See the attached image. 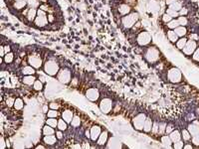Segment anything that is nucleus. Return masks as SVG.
<instances>
[{"label": "nucleus", "mask_w": 199, "mask_h": 149, "mask_svg": "<svg viewBox=\"0 0 199 149\" xmlns=\"http://www.w3.org/2000/svg\"><path fill=\"white\" fill-rule=\"evenodd\" d=\"M43 70L47 75L51 76V77H55L60 71V65L55 59H49L43 65Z\"/></svg>", "instance_id": "obj_1"}, {"label": "nucleus", "mask_w": 199, "mask_h": 149, "mask_svg": "<svg viewBox=\"0 0 199 149\" xmlns=\"http://www.w3.org/2000/svg\"><path fill=\"white\" fill-rule=\"evenodd\" d=\"M144 58L148 63L150 64H154L159 60L160 58V52L156 47H148V49L144 51Z\"/></svg>", "instance_id": "obj_2"}, {"label": "nucleus", "mask_w": 199, "mask_h": 149, "mask_svg": "<svg viewBox=\"0 0 199 149\" xmlns=\"http://www.w3.org/2000/svg\"><path fill=\"white\" fill-rule=\"evenodd\" d=\"M138 21V14L135 12L129 13V14L123 16L122 18V24L125 29H131Z\"/></svg>", "instance_id": "obj_3"}, {"label": "nucleus", "mask_w": 199, "mask_h": 149, "mask_svg": "<svg viewBox=\"0 0 199 149\" xmlns=\"http://www.w3.org/2000/svg\"><path fill=\"white\" fill-rule=\"evenodd\" d=\"M48 23L49 21H48L47 12L39 8L37 11V17H36L35 21H34V24L37 26L38 28H44L48 25Z\"/></svg>", "instance_id": "obj_4"}, {"label": "nucleus", "mask_w": 199, "mask_h": 149, "mask_svg": "<svg viewBox=\"0 0 199 149\" xmlns=\"http://www.w3.org/2000/svg\"><path fill=\"white\" fill-rule=\"evenodd\" d=\"M167 79L170 83L172 84H178L182 81V74L180 70L177 68H171L167 72Z\"/></svg>", "instance_id": "obj_5"}, {"label": "nucleus", "mask_w": 199, "mask_h": 149, "mask_svg": "<svg viewBox=\"0 0 199 149\" xmlns=\"http://www.w3.org/2000/svg\"><path fill=\"white\" fill-rule=\"evenodd\" d=\"M27 62L30 66H32L35 69H40L43 65L42 57H41V56L37 53L29 54V56H28V58H27Z\"/></svg>", "instance_id": "obj_6"}, {"label": "nucleus", "mask_w": 199, "mask_h": 149, "mask_svg": "<svg viewBox=\"0 0 199 149\" xmlns=\"http://www.w3.org/2000/svg\"><path fill=\"white\" fill-rule=\"evenodd\" d=\"M57 79L60 83L64 84V85H67L71 82L72 80V74H71V71L69 70L68 68H63L60 69L59 73L57 75Z\"/></svg>", "instance_id": "obj_7"}, {"label": "nucleus", "mask_w": 199, "mask_h": 149, "mask_svg": "<svg viewBox=\"0 0 199 149\" xmlns=\"http://www.w3.org/2000/svg\"><path fill=\"white\" fill-rule=\"evenodd\" d=\"M137 43L140 47L148 46L151 43V35L146 31H141L137 37Z\"/></svg>", "instance_id": "obj_8"}, {"label": "nucleus", "mask_w": 199, "mask_h": 149, "mask_svg": "<svg viewBox=\"0 0 199 149\" xmlns=\"http://www.w3.org/2000/svg\"><path fill=\"white\" fill-rule=\"evenodd\" d=\"M112 105H114L112 100L109 98H105L100 101V109L103 113H110L112 111Z\"/></svg>", "instance_id": "obj_9"}, {"label": "nucleus", "mask_w": 199, "mask_h": 149, "mask_svg": "<svg viewBox=\"0 0 199 149\" xmlns=\"http://www.w3.org/2000/svg\"><path fill=\"white\" fill-rule=\"evenodd\" d=\"M146 119V115L144 113H138L133 119V125L137 130H143V124Z\"/></svg>", "instance_id": "obj_10"}, {"label": "nucleus", "mask_w": 199, "mask_h": 149, "mask_svg": "<svg viewBox=\"0 0 199 149\" xmlns=\"http://www.w3.org/2000/svg\"><path fill=\"white\" fill-rule=\"evenodd\" d=\"M86 96H87V98L89 99V100H91V101H93V102H95V101H97L100 98V92H99V90L97 88H88L87 92H86Z\"/></svg>", "instance_id": "obj_11"}, {"label": "nucleus", "mask_w": 199, "mask_h": 149, "mask_svg": "<svg viewBox=\"0 0 199 149\" xmlns=\"http://www.w3.org/2000/svg\"><path fill=\"white\" fill-rule=\"evenodd\" d=\"M196 48H197V45H196V42L194 40H188L186 45H185V47L182 49L183 53L185 54V55L187 56H190L192 55V54L194 53V51L196 50Z\"/></svg>", "instance_id": "obj_12"}, {"label": "nucleus", "mask_w": 199, "mask_h": 149, "mask_svg": "<svg viewBox=\"0 0 199 149\" xmlns=\"http://www.w3.org/2000/svg\"><path fill=\"white\" fill-rule=\"evenodd\" d=\"M90 132H91V138H90V139L92 140V141H97L99 136L101 135V133H102V129H101V127H100L99 125H94V126L91 127Z\"/></svg>", "instance_id": "obj_13"}, {"label": "nucleus", "mask_w": 199, "mask_h": 149, "mask_svg": "<svg viewBox=\"0 0 199 149\" xmlns=\"http://www.w3.org/2000/svg\"><path fill=\"white\" fill-rule=\"evenodd\" d=\"M131 11V7L129 4L127 3H122L118 6V12L120 16H125V15L129 14Z\"/></svg>", "instance_id": "obj_14"}, {"label": "nucleus", "mask_w": 199, "mask_h": 149, "mask_svg": "<svg viewBox=\"0 0 199 149\" xmlns=\"http://www.w3.org/2000/svg\"><path fill=\"white\" fill-rule=\"evenodd\" d=\"M61 115H62V118L67 122V123L71 124L73 117H74V112H73L72 111H70V109H66V111H64L62 112Z\"/></svg>", "instance_id": "obj_15"}, {"label": "nucleus", "mask_w": 199, "mask_h": 149, "mask_svg": "<svg viewBox=\"0 0 199 149\" xmlns=\"http://www.w3.org/2000/svg\"><path fill=\"white\" fill-rule=\"evenodd\" d=\"M37 11L38 9H36L35 7H31L29 8V11H28L27 15H26V18H27L28 22H34L37 17Z\"/></svg>", "instance_id": "obj_16"}, {"label": "nucleus", "mask_w": 199, "mask_h": 149, "mask_svg": "<svg viewBox=\"0 0 199 149\" xmlns=\"http://www.w3.org/2000/svg\"><path fill=\"white\" fill-rule=\"evenodd\" d=\"M57 140L58 138L57 136H55V135L51 134V135H44V138H43V141H44V143L46 144V145H55L56 143H57Z\"/></svg>", "instance_id": "obj_17"}, {"label": "nucleus", "mask_w": 199, "mask_h": 149, "mask_svg": "<svg viewBox=\"0 0 199 149\" xmlns=\"http://www.w3.org/2000/svg\"><path fill=\"white\" fill-rule=\"evenodd\" d=\"M108 139H109V133H108V131H102L101 135L99 136L98 140H97V143H98V145H105L106 143H107Z\"/></svg>", "instance_id": "obj_18"}, {"label": "nucleus", "mask_w": 199, "mask_h": 149, "mask_svg": "<svg viewBox=\"0 0 199 149\" xmlns=\"http://www.w3.org/2000/svg\"><path fill=\"white\" fill-rule=\"evenodd\" d=\"M36 78L34 75H30V76H24L22 79V83L26 86H33L34 83L36 82Z\"/></svg>", "instance_id": "obj_19"}, {"label": "nucleus", "mask_w": 199, "mask_h": 149, "mask_svg": "<svg viewBox=\"0 0 199 149\" xmlns=\"http://www.w3.org/2000/svg\"><path fill=\"white\" fill-rule=\"evenodd\" d=\"M22 74L24 76H30V75H35L36 71H35V68H33L32 66H24L21 70Z\"/></svg>", "instance_id": "obj_20"}, {"label": "nucleus", "mask_w": 199, "mask_h": 149, "mask_svg": "<svg viewBox=\"0 0 199 149\" xmlns=\"http://www.w3.org/2000/svg\"><path fill=\"white\" fill-rule=\"evenodd\" d=\"M187 130L189 131V133L191 134V136L197 135V134H199V125L195 124V123L189 124V125H188Z\"/></svg>", "instance_id": "obj_21"}, {"label": "nucleus", "mask_w": 199, "mask_h": 149, "mask_svg": "<svg viewBox=\"0 0 199 149\" xmlns=\"http://www.w3.org/2000/svg\"><path fill=\"white\" fill-rule=\"evenodd\" d=\"M152 125H153V122L151 120V118H148L146 117V121H144V124H143V131L146 133L150 132L152 130Z\"/></svg>", "instance_id": "obj_22"}, {"label": "nucleus", "mask_w": 199, "mask_h": 149, "mask_svg": "<svg viewBox=\"0 0 199 149\" xmlns=\"http://www.w3.org/2000/svg\"><path fill=\"white\" fill-rule=\"evenodd\" d=\"M28 2L27 0H22V1H14L13 3V7L15 8L16 10H22L27 6Z\"/></svg>", "instance_id": "obj_23"}, {"label": "nucleus", "mask_w": 199, "mask_h": 149, "mask_svg": "<svg viewBox=\"0 0 199 149\" xmlns=\"http://www.w3.org/2000/svg\"><path fill=\"white\" fill-rule=\"evenodd\" d=\"M174 32L176 33V35L178 37H184L187 34V30L185 28V26H178V27L174 29Z\"/></svg>", "instance_id": "obj_24"}, {"label": "nucleus", "mask_w": 199, "mask_h": 149, "mask_svg": "<svg viewBox=\"0 0 199 149\" xmlns=\"http://www.w3.org/2000/svg\"><path fill=\"white\" fill-rule=\"evenodd\" d=\"M169 136H170V138H171V140H172V142H176V141H179V140H181V133L179 132L178 130H176V129H175V130H173L172 131V132H170L169 133Z\"/></svg>", "instance_id": "obj_25"}, {"label": "nucleus", "mask_w": 199, "mask_h": 149, "mask_svg": "<svg viewBox=\"0 0 199 149\" xmlns=\"http://www.w3.org/2000/svg\"><path fill=\"white\" fill-rule=\"evenodd\" d=\"M167 38H168V40L172 43H176L177 40H178V36L176 35V33L174 32V30H168L167 31Z\"/></svg>", "instance_id": "obj_26"}, {"label": "nucleus", "mask_w": 199, "mask_h": 149, "mask_svg": "<svg viewBox=\"0 0 199 149\" xmlns=\"http://www.w3.org/2000/svg\"><path fill=\"white\" fill-rule=\"evenodd\" d=\"M24 107V101H23L22 98H15V101H14V109L16 111H21V109Z\"/></svg>", "instance_id": "obj_27"}, {"label": "nucleus", "mask_w": 199, "mask_h": 149, "mask_svg": "<svg viewBox=\"0 0 199 149\" xmlns=\"http://www.w3.org/2000/svg\"><path fill=\"white\" fill-rule=\"evenodd\" d=\"M160 141L164 146H167V147H169L172 143V140H171V138H170L169 135H163V136H161Z\"/></svg>", "instance_id": "obj_28"}, {"label": "nucleus", "mask_w": 199, "mask_h": 149, "mask_svg": "<svg viewBox=\"0 0 199 149\" xmlns=\"http://www.w3.org/2000/svg\"><path fill=\"white\" fill-rule=\"evenodd\" d=\"M55 133V129L54 127L50 126V125L46 124L44 127H43V135H51Z\"/></svg>", "instance_id": "obj_29"}, {"label": "nucleus", "mask_w": 199, "mask_h": 149, "mask_svg": "<svg viewBox=\"0 0 199 149\" xmlns=\"http://www.w3.org/2000/svg\"><path fill=\"white\" fill-rule=\"evenodd\" d=\"M3 60H4V63L7 65L11 64V63L14 61V54L12 53V52H9V53H7L5 56L3 57Z\"/></svg>", "instance_id": "obj_30"}, {"label": "nucleus", "mask_w": 199, "mask_h": 149, "mask_svg": "<svg viewBox=\"0 0 199 149\" xmlns=\"http://www.w3.org/2000/svg\"><path fill=\"white\" fill-rule=\"evenodd\" d=\"M57 128L59 129V130H62V131L67 130V128H68V123H67V122L65 121L63 118H61V119H58V126H57Z\"/></svg>", "instance_id": "obj_31"}, {"label": "nucleus", "mask_w": 199, "mask_h": 149, "mask_svg": "<svg viewBox=\"0 0 199 149\" xmlns=\"http://www.w3.org/2000/svg\"><path fill=\"white\" fill-rule=\"evenodd\" d=\"M187 41H188V40H187L186 38L181 37L180 39H178V40H177V42H176V47H177V48H178L179 50H182V49L185 47V45H186Z\"/></svg>", "instance_id": "obj_32"}, {"label": "nucleus", "mask_w": 199, "mask_h": 149, "mask_svg": "<svg viewBox=\"0 0 199 149\" xmlns=\"http://www.w3.org/2000/svg\"><path fill=\"white\" fill-rule=\"evenodd\" d=\"M46 124L50 125V126L54 127V128H56V127L58 126V119L57 117H48V119L46 120Z\"/></svg>", "instance_id": "obj_33"}, {"label": "nucleus", "mask_w": 199, "mask_h": 149, "mask_svg": "<svg viewBox=\"0 0 199 149\" xmlns=\"http://www.w3.org/2000/svg\"><path fill=\"white\" fill-rule=\"evenodd\" d=\"M166 25H167V27L169 28L170 30H174L175 28H177L178 26H180V25H179L178 20H177V19H172V20L170 21V22H168Z\"/></svg>", "instance_id": "obj_34"}, {"label": "nucleus", "mask_w": 199, "mask_h": 149, "mask_svg": "<svg viewBox=\"0 0 199 149\" xmlns=\"http://www.w3.org/2000/svg\"><path fill=\"white\" fill-rule=\"evenodd\" d=\"M43 88H44V86H43V82L40 81V80H36V82L33 85L34 90H37V92H40V90H43Z\"/></svg>", "instance_id": "obj_35"}, {"label": "nucleus", "mask_w": 199, "mask_h": 149, "mask_svg": "<svg viewBox=\"0 0 199 149\" xmlns=\"http://www.w3.org/2000/svg\"><path fill=\"white\" fill-rule=\"evenodd\" d=\"M71 125L73 127H79L81 125V118L79 117L78 115H74L72 119V122H71Z\"/></svg>", "instance_id": "obj_36"}, {"label": "nucleus", "mask_w": 199, "mask_h": 149, "mask_svg": "<svg viewBox=\"0 0 199 149\" xmlns=\"http://www.w3.org/2000/svg\"><path fill=\"white\" fill-rule=\"evenodd\" d=\"M181 136H182L183 140L188 141V140H190V138H191V134H190L189 131H188L187 129H182V131H181Z\"/></svg>", "instance_id": "obj_37"}, {"label": "nucleus", "mask_w": 199, "mask_h": 149, "mask_svg": "<svg viewBox=\"0 0 199 149\" xmlns=\"http://www.w3.org/2000/svg\"><path fill=\"white\" fill-rule=\"evenodd\" d=\"M169 8L170 9H173L175 11H180V9L182 8V5L179 1L175 2V3H172L171 5H169Z\"/></svg>", "instance_id": "obj_38"}, {"label": "nucleus", "mask_w": 199, "mask_h": 149, "mask_svg": "<svg viewBox=\"0 0 199 149\" xmlns=\"http://www.w3.org/2000/svg\"><path fill=\"white\" fill-rule=\"evenodd\" d=\"M166 13H167L168 15H170L172 18H176V17H179V12L178 11H175V10H173V9H170V8H167V10H166Z\"/></svg>", "instance_id": "obj_39"}, {"label": "nucleus", "mask_w": 199, "mask_h": 149, "mask_svg": "<svg viewBox=\"0 0 199 149\" xmlns=\"http://www.w3.org/2000/svg\"><path fill=\"white\" fill-rule=\"evenodd\" d=\"M177 20H178V23L180 26H186L188 23V20L185 16H179Z\"/></svg>", "instance_id": "obj_40"}, {"label": "nucleus", "mask_w": 199, "mask_h": 149, "mask_svg": "<svg viewBox=\"0 0 199 149\" xmlns=\"http://www.w3.org/2000/svg\"><path fill=\"white\" fill-rule=\"evenodd\" d=\"M58 115H59V112H58V111H56V109H50L47 112V116L48 117H58Z\"/></svg>", "instance_id": "obj_41"}, {"label": "nucleus", "mask_w": 199, "mask_h": 149, "mask_svg": "<svg viewBox=\"0 0 199 149\" xmlns=\"http://www.w3.org/2000/svg\"><path fill=\"white\" fill-rule=\"evenodd\" d=\"M165 128H166V124L163 123V122H161V123L158 125V132L157 133H158L159 135L163 134V133L165 132Z\"/></svg>", "instance_id": "obj_42"}, {"label": "nucleus", "mask_w": 199, "mask_h": 149, "mask_svg": "<svg viewBox=\"0 0 199 149\" xmlns=\"http://www.w3.org/2000/svg\"><path fill=\"white\" fill-rule=\"evenodd\" d=\"M172 19H173V18H172L170 15H168L167 13H165V14L162 15V21H163L164 23H166V24H167L168 22H170Z\"/></svg>", "instance_id": "obj_43"}, {"label": "nucleus", "mask_w": 199, "mask_h": 149, "mask_svg": "<svg viewBox=\"0 0 199 149\" xmlns=\"http://www.w3.org/2000/svg\"><path fill=\"white\" fill-rule=\"evenodd\" d=\"M192 59L195 62H199V48H196L194 53L192 54Z\"/></svg>", "instance_id": "obj_44"}, {"label": "nucleus", "mask_w": 199, "mask_h": 149, "mask_svg": "<svg viewBox=\"0 0 199 149\" xmlns=\"http://www.w3.org/2000/svg\"><path fill=\"white\" fill-rule=\"evenodd\" d=\"M183 146H184V144H183V141H181V140L174 142V144H173V147L175 149H181V148H183Z\"/></svg>", "instance_id": "obj_45"}, {"label": "nucleus", "mask_w": 199, "mask_h": 149, "mask_svg": "<svg viewBox=\"0 0 199 149\" xmlns=\"http://www.w3.org/2000/svg\"><path fill=\"white\" fill-rule=\"evenodd\" d=\"M14 101L15 99L13 98H9L6 99V105H7L8 107H14Z\"/></svg>", "instance_id": "obj_46"}, {"label": "nucleus", "mask_w": 199, "mask_h": 149, "mask_svg": "<svg viewBox=\"0 0 199 149\" xmlns=\"http://www.w3.org/2000/svg\"><path fill=\"white\" fill-rule=\"evenodd\" d=\"M6 147H7V142H6V140L4 139L3 136H1V139H0V148L5 149Z\"/></svg>", "instance_id": "obj_47"}, {"label": "nucleus", "mask_w": 199, "mask_h": 149, "mask_svg": "<svg viewBox=\"0 0 199 149\" xmlns=\"http://www.w3.org/2000/svg\"><path fill=\"white\" fill-rule=\"evenodd\" d=\"M174 130V127L172 124H168L166 125V128H165V133L166 134H169L170 132H172V131Z\"/></svg>", "instance_id": "obj_48"}, {"label": "nucleus", "mask_w": 199, "mask_h": 149, "mask_svg": "<svg viewBox=\"0 0 199 149\" xmlns=\"http://www.w3.org/2000/svg\"><path fill=\"white\" fill-rule=\"evenodd\" d=\"M49 107H50V109H56V111H58L60 105H59V103H57V102H51L49 105Z\"/></svg>", "instance_id": "obj_49"}, {"label": "nucleus", "mask_w": 199, "mask_h": 149, "mask_svg": "<svg viewBox=\"0 0 199 149\" xmlns=\"http://www.w3.org/2000/svg\"><path fill=\"white\" fill-rule=\"evenodd\" d=\"M39 8H40V9H42V10H44V11H51L52 12V10L50 9V7H49V5L48 4H41L40 6H39Z\"/></svg>", "instance_id": "obj_50"}, {"label": "nucleus", "mask_w": 199, "mask_h": 149, "mask_svg": "<svg viewBox=\"0 0 199 149\" xmlns=\"http://www.w3.org/2000/svg\"><path fill=\"white\" fill-rule=\"evenodd\" d=\"M192 143L196 146H199V134L194 135L193 138H192Z\"/></svg>", "instance_id": "obj_51"}, {"label": "nucleus", "mask_w": 199, "mask_h": 149, "mask_svg": "<svg viewBox=\"0 0 199 149\" xmlns=\"http://www.w3.org/2000/svg\"><path fill=\"white\" fill-rule=\"evenodd\" d=\"M56 136H57V138L59 140H61L64 138V133H63L62 130H58L57 132H56Z\"/></svg>", "instance_id": "obj_52"}, {"label": "nucleus", "mask_w": 199, "mask_h": 149, "mask_svg": "<svg viewBox=\"0 0 199 149\" xmlns=\"http://www.w3.org/2000/svg\"><path fill=\"white\" fill-rule=\"evenodd\" d=\"M187 9L186 8H181L180 11H179V16H185L187 14Z\"/></svg>", "instance_id": "obj_53"}, {"label": "nucleus", "mask_w": 199, "mask_h": 149, "mask_svg": "<svg viewBox=\"0 0 199 149\" xmlns=\"http://www.w3.org/2000/svg\"><path fill=\"white\" fill-rule=\"evenodd\" d=\"M56 20V17L53 14H48V21L49 23H53Z\"/></svg>", "instance_id": "obj_54"}, {"label": "nucleus", "mask_w": 199, "mask_h": 149, "mask_svg": "<svg viewBox=\"0 0 199 149\" xmlns=\"http://www.w3.org/2000/svg\"><path fill=\"white\" fill-rule=\"evenodd\" d=\"M4 51H5V53H9V52H11V47L9 46V45H5L4 46Z\"/></svg>", "instance_id": "obj_55"}, {"label": "nucleus", "mask_w": 199, "mask_h": 149, "mask_svg": "<svg viewBox=\"0 0 199 149\" xmlns=\"http://www.w3.org/2000/svg\"><path fill=\"white\" fill-rule=\"evenodd\" d=\"M178 0H166V4L167 5H171L172 3H175V2H177Z\"/></svg>", "instance_id": "obj_56"}, {"label": "nucleus", "mask_w": 199, "mask_h": 149, "mask_svg": "<svg viewBox=\"0 0 199 149\" xmlns=\"http://www.w3.org/2000/svg\"><path fill=\"white\" fill-rule=\"evenodd\" d=\"M82 145L80 143H77V144H74V145L72 146V148H81Z\"/></svg>", "instance_id": "obj_57"}, {"label": "nucleus", "mask_w": 199, "mask_h": 149, "mask_svg": "<svg viewBox=\"0 0 199 149\" xmlns=\"http://www.w3.org/2000/svg\"><path fill=\"white\" fill-rule=\"evenodd\" d=\"M43 111H44L45 113L48 112V105H44V107H43Z\"/></svg>", "instance_id": "obj_58"}, {"label": "nucleus", "mask_w": 199, "mask_h": 149, "mask_svg": "<svg viewBox=\"0 0 199 149\" xmlns=\"http://www.w3.org/2000/svg\"><path fill=\"white\" fill-rule=\"evenodd\" d=\"M36 148H37V149H44V148H45V146H44V145H42V144H39V145L36 146Z\"/></svg>", "instance_id": "obj_59"}, {"label": "nucleus", "mask_w": 199, "mask_h": 149, "mask_svg": "<svg viewBox=\"0 0 199 149\" xmlns=\"http://www.w3.org/2000/svg\"><path fill=\"white\" fill-rule=\"evenodd\" d=\"M183 148L187 149V148H192V145H190V144H185L184 146H183Z\"/></svg>", "instance_id": "obj_60"}, {"label": "nucleus", "mask_w": 199, "mask_h": 149, "mask_svg": "<svg viewBox=\"0 0 199 149\" xmlns=\"http://www.w3.org/2000/svg\"><path fill=\"white\" fill-rule=\"evenodd\" d=\"M39 1H41V2H43V3H46L48 0H39Z\"/></svg>", "instance_id": "obj_61"}]
</instances>
